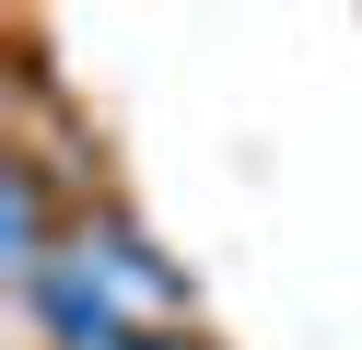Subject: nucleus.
Here are the masks:
<instances>
[{
    "label": "nucleus",
    "mask_w": 362,
    "mask_h": 350,
    "mask_svg": "<svg viewBox=\"0 0 362 350\" xmlns=\"http://www.w3.org/2000/svg\"><path fill=\"white\" fill-rule=\"evenodd\" d=\"M24 315L47 327L59 350H105V339H164V327H199L187 315V269L152 245L129 210H71L59 257L24 280Z\"/></svg>",
    "instance_id": "obj_1"
},
{
    "label": "nucleus",
    "mask_w": 362,
    "mask_h": 350,
    "mask_svg": "<svg viewBox=\"0 0 362 350\" xmlns=\"http://www.w3.org/2000/svg\"><path fill=\"white\" fill-rule=\"evenodd\" d=\"M59 199H47V152L35 140H0V269H12V292H24L35 269L59 257Z\"/></svg>",
    "instance_id": "obj_2"
},
{
    "label": "nucleus",
    "mask_w": 362,
    "mask_h": 350,
    "mask_svg": "<svg viewBox=\"0 0 362 350\" xmlns=\"http://www.w3.org/2000/svg\"><path fill=\"white\" fill-rule=\"evenodd\" d=\"M105 350H211L199 327H164V339H105Z\"/></svg>",
    "instance_id": "obj_3"
}]
</instances>
